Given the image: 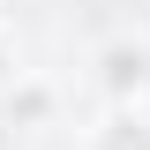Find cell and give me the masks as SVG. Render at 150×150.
Listing matches in <instances>:
<instances>
[{"label":"cell","instance_id":"cell-1","mask_svg":"<svg viewBox=\"0 0 150 150\" xmlns=\"http://www.w3.org/2000/svg\"><path fill=\"white\" fill-rule=\"evenodd\" d=\"M98 83H105L112 105H135V98L150 90V45L143 38H112L105 53H98Z\"/></svg>","mask_w":150,"mask_h":150},{"label":"cell","instance_id":"cell-2","mask_svg":"<svg viewBox=\"0 0 150 150\" xmlns=\"http://www.w3.org/2000/svg\"><path fill=\"white\" fill-rule=\"evenodd\" d=\"M90 150H150V112H135V105L105 112L98 135H90Z\"/></svg>","mask_w":150,"mask_h":150},{"label":"cell","instance_id":"cell-3","mask_svg":"<svg viewBox=\"0 0 150 150\" xmlns=\"http://www.w3.org/2000/svg\"><path fill=\"white\" fill-rule=\"evenodd\" d=\"M0 112H8V128H45L53 120V90L45 83H8L0 90Z\"/></svg>","mask_w":150,"mask_h":150},{"label":"cell","instance_id":"cell-4","mask_svg":"<svg viewBox=\"0 0 150 150\" xmlns=\"http://www.w3.org/2000/svg\"><path fill=\"white\" fill-rule=\"evenodd\" d=\"M15 83V53H8V38H0V90Z\"/></svg>","mask_w":150,"mask_h":150}]
</instances>
